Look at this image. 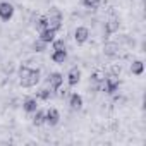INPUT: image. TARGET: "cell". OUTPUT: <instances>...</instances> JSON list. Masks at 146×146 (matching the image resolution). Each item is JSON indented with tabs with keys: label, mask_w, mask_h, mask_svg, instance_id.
Masks as SVG:
<instances>
[{
	"label": "cell",
	"mask_w": 146,
	"mask_h": 146,
	"mask_svg": "<svg viewBox=\"0 0 146 146\" xmlns=\"http://www.w3.org/2000/svg\"><path fill=\"white\" fill-rule=\"evenodd\" d=\"M50 58H52V62H55V64H64V62L67 60V50H65V48H62V50H53L52 55H50Z\"/></svg>",
	"instance_id": "4fadbf2b"
},
{
	"label": "cell",
	"mask_w": 146,
	"mask_h": 146,
	"mask_svg": "<svg viewBox=\"0 0 146 146\" xmlns=\"http://www.w3.org/2000/svg\"><path fill=\"white\" fill-rule=\"evenodd\" d=\"M83 105H84V100H83V96L79 93H70L69 95V107H70V110L78 112V110L83 108Z\"/></svg>",
	"instance_id": "9c48e42d"
},
{
	"label": "cell",
	"mask_w": 146,
	"mask_h": 146,
	"mask_svg": "<svg viewBox=\"0 0 146 146\" xmlns=\"http://www.w3.org/2000/svg\"><path fill=\"white\" fill-rule=\"evenodd\" d=\"M100 4H102V0H83V5L88 11H96L100 7Z\"/></svg>",
	"instance_id": "ffe728a7"
},
{
	"label": "cell",
	"mask_w": 146,
	"mask_h": 146,
	"mask_svg": "<svg viewBox=\"0 0 146 146\" xmlns=\"http://www.w3.org/2000/svg\"><path fill=\"white\" fill-rule=\"evenodd\" d=\"M31 115H33V119H31V120H33V124H35L36 127H40V125H43V124H45V110H40V108H38V110H36V112H33Z\"/></svg>",
	"instance_id": "e0dca14e"
},
{
	"label": "cell",
	"mask_w": 146,
	"mask_h": 146,
	"mask_svg": "<svg viewBox=\"0 0 146 146\" xmlns=\"http://www.w3.org/2000/svg\"><path fill=\"white\" fill-rule=\"evenodd\" d=\"M46 43L45 41H41L40 38L36 40V41H33V45H31V48H33V52H36V53H41V52H45L46 50Z\"/></svg>",
	"instance_id": "d6986e66"
},
{
	"label": "cell",
	"mask_w": 146,
	"mask_h": 146,
	"mask_svg": "<svg viewBox=\"0 0 146 146\" xmlns=\"http://www.w3.org/2000/svg\"><path fill=\"white\" fill-rule=\"evenodd\" d=\"M60 122V112L57 108H48L45 110V124L48 127H55Z\"/></svg>",
	"instance_id": "8992f818"
},
{
	"label": "cell",
	"mask_w": 146,
	"mask_h": 146,
	"mask_svg": "<svg viewBox=\"0 0 146 146\" xmlns=\"http://www.w3.org/2000/svg\"><path fill=\"white\" fill-rule=\"evenodd\" d=\"M102 86H103V90H105V93L107 95H115L117 91H119V86H120V83H119V79H115V78H105L103 81H102Z\"/></svg>",
	"instance_id": "5b68a950"
},
{
	"label": "cell",
	"mask_w": 146,
	"mask_h": 146,
	"mask_svg": "<svg viewBox=\"0 0 146 146\" xmlns=\"http://www.w3.org/2000/svg\"><path fill=\"white\" fill-rule=\"evenodd\" d=\"M23 110H24L26 113H33V112H36V110H38V100L33 98V96L26 98V100L23 102Z\"/></svg>",
	"instance_id": "8fae6325"
},
{
	"label": "cell",
	"mask_w": 146,
	"mask_h": 146,
	"mask_svg": "<svg viewBox=\"0 0 146 146\" xmlns=\"http://www.w3.org/2000/svg\"><path fill=\"white\" fill-rule=\"evenodd\" d=\"M65 81H67V84H69L70 88L78 86V84H79V81H81V69H78V67L69 69L67 76H65Z\"/></svg>",
	"instance_id": "52a82bcc"
},
{
	"label": "cell",
	"mask_w": 146,
	"mask_h": 146,
	"mask_svg": "<svg viewBox=\"0 0 146 146\" xmlns=\"http://www.w3.org/2000/svg\"><path fill=\"white\" fill-rule=\"evenodd\" d=\"M46 19H48V28H52L53 31H60V28H62V21H64V17H62V12L58 11V9H52L48 14H46Z\"/></svg>",
	"instance_id": "7a4b0ae2"
},
{
	"label": "cell",
	"mask_w": 146,
	"mask_h": 146,
	"mask_svg": "<svg viewBox=\"0 0 146 146\" xmlns=\"http://www.w3.org/2000/svg\"><path fill=\"white\" fill-rule=\"evenodd\" d=\"M62 48H65V41L55 38V40L52 41V50H62Z\"/></svg>",
	"instance_id": "44dd1931"
},
{
	"label": "cell",
	"mask_w": 146,
	"mask_h": 146,
	"mask_svg": "<svg viewBox=\"0 0 146 146\" xmlns=\"http://www.w3.org/2000/svg\"><path fill=\"white\" fill-rule=\"evenodd\" d=\"M119 28H120V21L117 19V17H112V19H108L107 23H105V38H108V35H113V33H117L119 31Z\"/></svg>",
	"instance_id": "30bf717a"
},
{
	"label": "cell",
	"mask_w": 146,
	"mask_h": 146,
	"mask_svg": "<svg viewBox=\"0 0 146 146\" xmlns=\"http://www.w3.org/2000/svg\"><path fill=\"white\" fill-rule=\"evenodd\" d=\"M14 5L11 2H7V0H4V2H0V21H4V23H9L12 17H14Z\"/></svg>",
	"instance_id": "3957f363"
},
{
	"label": "cell",
	"mask_w": 146,
	"mask_h": 146,
	"mask_svg": "<svg viewBox=\"0 0 146 146\" xmlns=\"http://www.w3.org/2000/svg\"><path fill=\"white\" fill-rule=\"evenodd\" d=\"M53 96V91H50V88H41L36 91V100H41V102H48L50 98Z\"/></svg>",
	"instance_id": "2e32d148"
},
{
	"label": "cell",
	"mask_w": 146,
	"mask_h": 146,
	"mask_svg": "<svg viewBox=\"0 0 146 146\" xmlns=\"http://www.w3.org/2000/svg\"><path fill=\"white\" fill-rule=\"evenodd\" d=\"M35 28H36V31H38V33H40V31H43V29H46V28H48V19H46V16L38 17V19H36V23H35Z\"/></svg>",
	"instance_id": "ac0fdd59"
},
{
	"label": "cell",
	"mask_w": 146,
	"mask_h": 146,
	"mask_svg": "<svg viewBox=\"0 0 146 146\" xmlns=\"http://www.w3.org/2000/svg\"><path fill=\"white\" fill-rule=\"evenodd\" d=\"M55 36H57V31H53L52 28H46V29H43V31H40V40L41 41H45L46 45H50L53 40H55Z\"/></svg>",
	"instance_id": "7c38bea8"
},
{
	"label": "cell",
	"mask_w": 146,
	"mask_h": 146,
	"mask_svg": "<svg viewBox=\"0 0 146 146\" xmlns=\"http://www.w3.org/2000/svg\"><path fill=\"white\" fill-rule=\"evenodd\" d=\"M19 84L23 88H35L38 83H40V78H41V70L36 67H28V65H21L19 70Z\"/></svg>",
	"instance_id": "6da1fadb"
},
{
	"label": "cell",
	"mask_w": 146,
	"mask_h": 146,
	"mask_svg": "<svg viewBox=\"0 0 146 146\" xmlns=\"http://www.w3.org/2000/svg\"><path fill=\"white\" fill-rule=\"evenodd\" d=\"M131 72L134 76H143V72H144V62L143 60H134L131 64Z\"/></svg>",
	"instance_id": "9a60e30c"
},
{
	"label": "cell",
	"mask_w": 146,
	"mask_h": 146,
	"mask_svg": "<svg viewBox=\"0 0 146 146\" xmlns=\"http://www.w3.org/2000/svg\"><path fill=\"white\" fill-rule=\"evenodd\" d=\"M90 40V29L86 26H78L74 29V41L78 45H84Z\"/></svg>",
	"instance_id": "ba28073f"
},
{
	"label": "cell",
	"mask_w": 146,
	"mask_h": 146,
	"mask_svg": "<svg viewBox=\"0 0 146 146\" xmlns=\"http://www.w3.org/2000/svg\"><path fill=\"white\" fill-rule=\"evenodd\" d=\"M64 79L65 78H64V74H60V72H50L48 78H46V83H48L52 91H58L62 88V84H64Z\"/></svg>",
	"instance_id": "277c9868"
},
{
	"label": "cell",
	"mask_w": 146,
	"mask_h": 146,
	"mask_svg": "<svg viewBox=\"0 0 146 146\" xmlns=\"http://www.w3.org/2000/svg\"><path fill=\"white\" fill-rule=\"evenodd\" d=\"M103 53H105L107 57H115V55H119V45H117L115 41H108V43H105V46H103Z\"/></svg>",
	"instance_id": "5bb4252c"
}]
</instances>
